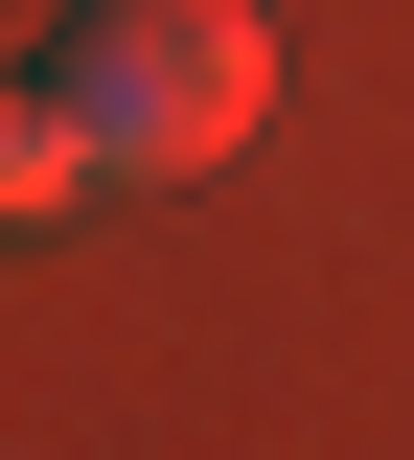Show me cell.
Wrapping results in <instances>:
<instances>
[{
	"label": "cell",
	"instance_id": "1",
	"mask_svg": "<svg viewBox=\"0 0 414 460\" xmlns=\"http://www.w3.org/2000/svg\"><path fill=\"white\" fill-rule=\"evenodd\" d=\"M47 69H69V115L116 138V184H207L253 115H277V23H253V0H92Z\"/></svg>",
	"mask_w": 414,
	"mask_h": 460
},
{
	"label": "cell",
	"instance_id": "2",
	"mask_svg": "<svg viewBox=\"0 0 414 460\" xmlns=\"http://www.w3.org/2000/svg\"><path fill=\"white\" fill-rule=\"evenodd\" d=\"M92 184H116V138L69 115V69H23V93H0V253H23V230H69Z\"/></svg>",
	"mask_w": 414,
	"mask_h": 460
}]
</instances>
